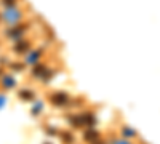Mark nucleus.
<instances>
[{"instance_id": "obj_13", "label": "nucleus", "mask_w": 160, "mask_h": 144, "mask_svg": "<svg viewBox=\"0 0 160 144\" xmlns=\"http://www.w3.org/2000/svg\"><path fill=\"white\" fill-rule=\"evenodd\" d=\"M114 144H130V142H127V141H115Z\"/></svg>"}, {"instance_id": "obj_12", "label": "nucleus", "mask_w": 160, "mask_h": 144, "mask_svg": "<svg viewBox=\"0 0 160 144\" xmlns=\"http://www.w3.org/2000/svg\"><path fill=\"white\" fill-rule=\"evenodd\" d=\"M3 3H5V5H8V7H11L13 3H15V0H3Z\"/></svg>"}, {"instance_id": "obj_3", "label": "nucleus", "mask_w": 160, "mask_h": 144, "mask_svg": "<svg viewBox=\"0 0 160 144\" xmlns=\"http://www.w3.org/2000/svg\"><path fill=\"white\" fill-rule=\"evenodd\" d=\"M98 132H95V130H88V132L83 135V139L88 141V142H93V141H96L98 139Z\"/></svg>"}, {"instance_id": "obj_14", "label": "nucleus", "mask_w": 160, "mask_h": 144, "mask_svg": "<svg viewBox=\"0 0 160 144\" xmlns=\"http://www.w3.org/2000/svg\"><path fill=\"white\" fill-rule=\"evenodd\" d=\"M95 144H96V142H95ZM98 144H101V142H98Z\"/></svg>"}, {"instance_id": "obj_1", "label": "nucleus", "mask_w": 160, "mask_h": 144, "mask_svg": "<svg viewBox=\"0 0 160 144\" xmlns=\"http://www.w3.org/2000/svg\"><path fill=\"white\" fill-rule=\"evenodd\" d=\"M50 101H51L53 106L61 107V106H66V104H68L69 96L66 95V93H53V95L50 96Z\"/></svg>"}, {"instance_id": "obj_7", "label": "nucleus", "mask_w": 160, "mask_h": 144, "mask_svg": "<svg viewBox=\"0 0 160 144\" xmlns=\"http://www.w3.org/2000/svg\"><path fill=\"white\" fill-rule=\"evenodd\" d=\"M29 48V42H21V45H16L15 47V51H18V53H22V51H26Z\"/></svg>"}, {"instance_id": "obj_9", "label": "nucleus", "mask_w": 160, "mask_h": 144, "mask_svg": "<svg viewBox=\"0 0 160 144\" xmlns=\"http://www.w3.org/2000/svg\"><path fill=\"white\" fill-rule=\"evenodd\" d=\"M122 132H123V135L125 136H136V132H133V130H130V128H122Z\"/></svg>"}, {"instance_id": "obj_5", "label": "nucleus", "mask_w": 160, "mask_h": 144, "mask_svg": "<svg viewBox=\"0 0 160 144\" xmlns=\"http://www.w3.org/2000/svg\"><path fill=\"white\" fill-rule=\"evenodd\" d=\"M82 122H83V125H93L96 122V119H95L93 114H83L82 115Z\"/></svg>"}, {"instance_id": "obj_11", "label": "nucleus", "mask_w": 160, "mask_h": 144, "mask_svg": "<svg viewBox=\"0 0 160 144\" xmlns=\"http://www.w3.org/2000/svg\"><path fill=\"white\" fill-rule=\"evenodd\" d=\"M38 55H40V51H35V53H34V55H32V56H31L29 59H31V61H35V59L38 58Z\"/></svg>"}, {"instance_id": "obj_2", "label": "nucleus", "mask_w": 160, "mask_h": 144, "mask_svg": "<svg viewBox=\"0 0 160 144\" xmlns=\"http://www.w3.org/2000/svg\"><path fill=\"white\" fill-rule=\"evenodd\" d=\"M19 16H21V13H19V11H16V10H8L5 15H3V19L8 21V22H15Z\"/></svg>"}, {"instance_id": "obj_4", "label": "nucleus", "mask_w": 160, "mask_h": 144, "mask_svg": "<svg viewBox=\"0 0 160 144\" xmlns=\"http://www.w3.org/2000/svg\"><path fill=\"white\" fill-rule=\"evenodd\" d=\"M59 136H61V139H62L64 144H72V142H74V136H72L69 132H61Z\"/></svg>"}, {"instance_id": "obj_8", "label": "nucleus", "mask_w": 160, "mask_h": 144, "mask_svg": "<svg viewBox=\"0 0 160 144\" xmlns=\"http://www.w3.org/2000/svg\"><path fill=\"white\" fill-rule=\"evenodd\" d=\"M45 71H47V67H43V66H37L35 69H34V75H45Z\"/></svg>"}, {"instance_id": "obj_6", "label": "nucleus", "mask_w": 160, "mask_h": 144, "mask_svg": "<svg viewBox=\"0 0 160 144\" xmlns=\"http://www.w3.org/2000/svg\"><path fill=\"white\" fill-rule=\"evenodd\" d=\"M19 98H22V99H34V91L22 90V91H19Z\"/></svg>"}, {"instance_id": "obj_10", "label": "nucleus", "mask_w": 160, "mask_h": 144, "mask_svg": "<svg viewBox=\"0 0 160 144\" xmlns=\"http://www.w3.org/2000/svg\"><path fill=\"white\" fill-rule=\"evenodd\" d=\"M3 82H5L3 85H5V87H8V88L15 85V82H13V78H10V77H5V78H3Z\"/></svg>"}]
</instances>
